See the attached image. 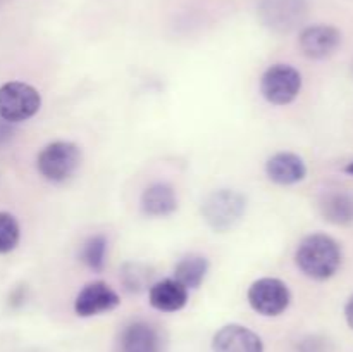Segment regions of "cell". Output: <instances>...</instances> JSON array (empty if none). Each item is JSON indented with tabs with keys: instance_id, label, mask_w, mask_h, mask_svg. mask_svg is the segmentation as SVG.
<instances>
[{
	"instance_id": "cell-6",
	"label": "cell",
	"mask_w": 353,
	"mask_h": 352,
	"mask_svg": "<svg viewBox=\"0 0 353 352\" xmlns=\"http://www.w3.org/2000/svg\"><path fill=\"white\" fill-rule=\"evenodd\" d=\"M248 304L262 316H279L288 309L292 292L279 278H261L250 285L247 292Z\"/></svg>"
},
{
	"instance_id": "cell-15",
	"label": "cell",
	"mask_w": 353,
	"mask_h": 352,
	"mask_svg": "<svg viewBox=\"0 0 353 352\" xmlns=\"http://www.w3.org/2000/svg\"><path fill=\"white\" fill-rule=\"evenodd\" d=\"M209 273V261L200 254H190L179 259L174 268V280H178L185 289H199Z\"/></svg>"
},
{
	"instance_id": "cell-17",
	"label": "cell",
	"mask_w": 353,
	"mask_h": 352,
	"mask_svg": "<svg viewBox=\"0 0 353 352\" xmlns=\"http://www.w3.org/2000/svg\"><path fill=\"white\" fill-rule=\"evenodd\" d=\"M81 261L86 268L92 271L100 273L105 266L107 259V238L103 235H93L83 244L81 247Z\"/></svg>"
},
{
	"instance_id": "cell-21",
	"label": "cell",
	"mask_w": 353,
	"mask_h": 352,
	"mask_svg": "<svg viewBox=\"0 0 353 352\" xmlns=\"http://www.w3.org/2000/svg\"><path fill=\"white\" fill-rule=\"evenodd\" d=\"M345 317H347V323L348 326L353 330V295L348 299L347 306H345Z\"/></svg>"
},
{
	"instance_id": "cell-20",
	"label": "cell",
	"mask_w": 353,
	"mask_h": 352,
	"mask_svg": "<svg viewBox=\"0 0 353 352\" xmlns=\"http://www.w3.org/2000/svg\"><path fill=\"white\" fill-rule=\"evenodd\" d=\"M14 137V128L12 124L7 123V121L0 119V145L7 144L10 138Z\"/></svg>"
},
{
	"instance_id": "cell-16",
	"label": "cell",
	"mask_w": 353,
	"mask_h": 352,
	"mask_svg": "<svg viewBox=\"0 0 353 352\" xmlns=\"http://www.w3.org/2000/svg\"><path fill=\"white\" fill-rule=\"evenodd\" d=\"M324 219L333 224L353 223V195L345 192H330L321 200Z\"/></svg>"
},
{
	"instance_id": "cell-4",
	"label": "cell",
	"mask_w": 353,
	"mask_h": 352,
	"mask_svg": "<svg viewBox=\"0 0 353 352\" xmlns=\"http://www.w3.org/2000/svg\"><path fill=\"white\" fill-rule=\"evenodd\" d=\"M41 97L34 86L9 81L0 86V119L10 124L23 123L40 110Z\"/></svg>"
},
{
	"instance_id": "cell-18",
	"label": "cell",
	"mask_w": 353,
	"mask_h": 352,
	"mask_svg": "<svg viewBox=\"0 0 353 352\" xmlns=\"http://www.w3.org/2000/svg\"><path fill=\"white\" fill-rule=\"evenodd\" d=\"M121 280L128 292H141L150 285L152 269L141 262H126L121 269Z\"/></svg>"
},
{
	"instance_id": "cell-19",
	"label": "cell",
	"mask_w": 353,
	"mask_h": 352,
	"mask_svg": "<svg viewBox=\"0 0 353 352\" xmlns=\"http://www.w3.org/2000/svg\"><path fill=\"white\" fill-rule=\"evenodd\" d=\"M21 238V228L10 213H0V254H9L17 247Z\"/></svg>"
},
{
	"instance_id": "cell-12",
	"label": "cell",
	"mask_w": 353,
	"mask_h": 352,
	"mask_svg": "<svg viewBox=\"0 0 353 352\" xmlns=\"http://www.w3.org/2000/svg\"><path fill=\"white\" fill-rule=\"evenodd\" d=\"M148 302L154 309L162 313H176L188 302V289L174 278L161 280L148 289Z\"/></svg>"
},
{
	"instance_id": "cell-5",
	"label": "cell",
	"mask_w": 353,
	"mask_h": 352,
	"mask_svg": "<svg viewBox=\"0 0 353 352\" xmlns=\"http://www.w3.org/2000/svg\"><path fill=\"white\" fill-rule=\"evenodd\" d=\"M302 90V75L290 64H274L261 78V93L272 106H288Z\"/></svg>"
},
{
	"instance_id": "cell-2",
	"label": "cell",
	"mask_w": 353,
	"mask_h": 352,
	"mask_svg": "<svg viewBox=\"0 0 353 352\" xmlns=\"http://www.w3.org/2000/svg\"><path fill=\"white\" fill-rule=\"evenodd\" d=\"M247 211V199L236 190L221 188L209 193L202 204L205 223L217 233H224L236 226Z\"/></svg>"
},
{
	"instance_id": "cell-7",
	"label": "cell",
	"mask_w": 353,
	"mask_h": 352,
	"mask_svg": "<svg viewBox=\"0 0 353 352\" xmlns=\"http://www.w3.org/2000/svg\"><path fill=\"white\" fill-rule=\"evenodd\" d=\"M307 12L305 0H262L259 16L274 31H290L299 26Z\"/></svg>"
},
{
	"instance_id": "cell-9",
	"label": "cell",
	"mask_w": 353,
	"mask_h": 352,
	"mask_svg": "<svg viewBox=\"0 0 353 352\" xmlns=\"http://www.w3.org/2000/svg\"><path fill=\"white\" fill-rule=\"evenodd\" d=\"M299 45L305 57L321 61L331 57L340 48L341 33L331 24H314L300 33Z\"/></svg>"
},
{
	"instance_id": "cell-1",
	"label": "cell",
	"mask_w": 353,
	"mask_h": 352,
	"mask_svg": "<svg viewBox=\"0 0 353 352\" xmlns=\"http://www.w3.org/2000/svg\"><path fill=\"white\" fill-rule=\"evenodd\" d=\"M341 248L333 237L326 233H312L300 242L295 252V262L309 278L324 282L338 273L341 266Z\"/></svg>"
},
{
	"instance_id": "cell-13",
	"label": "cell",
	"mask_w": 353,
	"mask_h": 352,
	"mask_svg": "<svg viewBox=\"0 0 353 352\" xmlns=\"http://www.w3.org/2000/svg\"><path fill=\"white\" fill-rule=\"evenodd\" d=\"M121 352H162L161 335L150 323L134 321L121 333Z\"/></svg>"
},
{
	"instance_id": "cell-10",
	"label": "cell",
	"mask_w": 353,
	"mask_h": 352,
	"mask_svg": "<svg viewBox=\"0 0 353 352\" xmlns=\"http://www.w3.org/2000/svg\"><path fill=\"white\" fill-rule=\"evenodd\" d=\"M214 352H264L261 337L241 324H226L212 338Z\"/></svg>"
},
{
	"instance_id": "cell-3",
	"label": "cell",
	"mask_w": 353,
	"mask_h": 352,
	"mask_svg": "<svg viewBox=\"0 0 353 352\" xmlns=\"http://www.w3.org/2000/svg\"><path fill=\"white\" fill-rule=\"evenodd\" d=\"M81 166V148L72 141L57 140L41 148L37 168L45 179L62 183L71 178Z\"/></svg>"
},
{
	"instance_id": "cell-14",
	"label": "cell",
	"mask_w": 353,
	"mask_h": 352,
	"mask_svg": "<svg viewBox=\"0 0 353 352\" xmlns=\"http://www.w3.org/2000/svg\"><path fill=\"white\" fill-rule=\"evenodd\" d=\"M140 206L150 217H164L178 209V197L168 183H154L141 193Z\"/></svg>"
},
{
	"instance_id": "cell-11",
	"label": "cell",
	"mask_w": 353,
	"mask_h": 352,
	"mask_svg": "<svg viewBox=\"0 0 353 352\" xmlns=\"http://www.w3.org/2000/svg\"><path fill=\"white\" fill-rule=\"evenodd\" d=\"M265 175L276 185H295L307 176V166L303 159L293 152H278L265 162Z\"/></svg>"
},
{
	"instance_id": "cell-22",
	"label": "cell",
	"mask_w": 353,
	"mask_h": 352,
	"mask_svg": "<svg viewBox=\"0 0 353 352\" xmlns=\"http://www.w3.org/2000/svg\"><path fill=\"white\" fill-rule=\"evenodd\" d=\"M345 171L350 173V175H353V162H350V164H348L347 168H345Z\"/></svg>"
},
{
	"instance_id": "cell-8",
	"label": "cell",
	"mask_w": 353,
	"mask_h": 352,
	"mask_svg": "<svg viewBox=\"0 0 353 352\" xmlns=\"http://www.w3.org/2000/svg\"><path fill=\"white\" fill-rule=\"evenodd\" d=\"M121 304L116 290L105 282H92L83 286L74 300V313L79 317H92L109 313Z\"/></svg>"
}]
</instances>
